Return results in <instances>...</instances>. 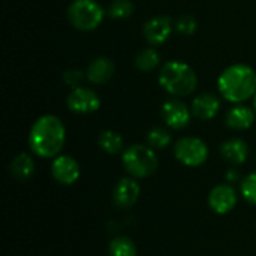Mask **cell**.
Wrapping results in <instances>:
<instances>
[{
  "label": "cell",
  "mask_w": 256,
  "mask_h": 256,
  "mask_svg": "<svg viewBox=\"0 0 256 256\" xmlns=\"http://www.w3.org/2000/svg\"><path fill=\"white\" fill-rule=\"evenodd\" d=\"M66 142V128L54 114L40 116L28 132V146L33 154L42 159H54Z\"/></svg>",
  "instance_id": "cell-1"
},
{
  "label": "cell",
  "mask_w": 256,
  "mask_h": 256,
  "mask_svg": "<svg viewBox=\"0 0 256 256\" xmlns=\"http://www.w3.org/2000/svg\"><path fill=\"white\" fill-rule=\"evenodd\" d=\"M219 93L231 104H242L256 93V72L248 64L228 66L218 78Z\"/></svg>",
  "instance_id": "cell-2"
},
{
  "label": "cell",
  "mask_w": 256,
  "mask_h": 256,
  "mask_svg": "<svg viewBox=\"0 0 256 256\" xmlns=\"http://www.w3.org/2000/svg\"><path fill=\"white\" fill-rule=\"evenodd\" d=\"M160 87L176 98L189 96L198 86V76L195 70L184 62L171 60L162 66L158 75Z\"/></svg>",
  "instance_id": "cell-3"
},
{
  "label": "cell",
  "mask_w": 256,
  "mask_h": 256,
  "mask_svg": "<svg viewBox=\"0 0 256 256\" xmlns=\"http://www.w3.org/2000/svg\"><path fill=\"white\" fill-rule=\"evenodd\" d=\"M122 164L126 172L140 180L152 177L159 166L154 148L148 144H132L122 153Z\"/></svg>",
  "instance_id": "cell-4"
},
{
  "label": "cell",
  "mask_w": 256,
  "mask_h": 256,
  "mask_svg": "<svg viewBox=\"0 0 256 256\" xmlns=\"http://www.w3.org/2000/svg\"><path fill=\"white\" fill-rule=\"evenodd\" d=\"M104 16L105 10L96 0H74L68 8L69 22L81 32L98 28L102 24Z\"/></svg>",
  "instance_id": "cell-5"
},
{
  "label": "cell",
  "mask_w": 256,
  "mask_h": 256,
  "mask_svg": "<svg viewBox=\"0 0 256 256\" xmlns=\"http://www.w3.org/2000/svg\"><path fill=\"white\" fill-rule=\"evenodd\" d=\"M176 159L189 168L201 166L208 159V147L198 136H183L174 144Z\"/></svg>",
  "instance_id": "cell-6"
},
{
  "label": "cell",
  "mask_w": 256,
  "mask_h": 256,
  "mask_svg": "<svg viewBox=\"0 0 256 256\" xmlns=\"http://www.w3.org/2000/svg\"><path fill=\"white\" fill-rule=\"evenodd\" d=\"M68 108L75 114H92L100 108V98L99 94L88 87H76L72 88L66 99Z\"/></svg>",
  "instance_id": "cell-7"
},
{
  "label": "cell",
  "mask_w": 256,
  "mask_h": 256,
  "mask_svg": "<svg viewBox=\"0 0 256 256\" xmlns=\"http://www.w3.org/2000/svg\"><path fill=\"white\" fill-rule=\"evenodd\" d=\"M208 207L216 214H228L238 202V194L230 183L214 186L208 194Z\"/></svg>",
  "instance_id": "cell-8"
},
{
  "label": "cell",
  "mask_w": 256,
  "mask_h": 256,
  "mask_svg": "<svg viewBox=\"0 0 256 256\" xmlns=\"http://www.w3.org/2000/svg\"><path fill=\"white\" fill-rule=\"evenodd\" d=\"M51 176L62 186H72L81 176V166L76 159L69 154H58L52 159Z\"/></svg>",
  "instance_id": "cell-9"
},
{
  "label": "cell",
  "mask_w": 256,
  "mask_h": 256,
  "mask_svg": "<svg viewBox=\"0 0 256 256\" xmlns=\"http://www.w3.org/2000/svg\"><path fill=\"white\" fill-rule=\"evenodd\" d=\"M192 110L180 99H170L162 105V118L174 130H182L190 123Z\"/></svg>",
  "instance_id": "cell-10"
},
{
  "label": "cell",
  "mask_w": 256,
  "mask_h": 256,
  "mask_svg": "<svg viewBox=\"0 0 256 256\" xmlns=\"http://www.w3.org/2000/svg\"><path fill=\"white\" fill-rule=\"evenodd\" d=\"M141 195V186L134 177H123L112 190V202L118 208H130Z\"/></svg>",
  "instance_id": "cell-11"
},
{
  "label": "cell",
  "mask_w": 256,
  "mask_h": 256,
  "mask_svg": "<svg viewBox=\"0 0 256 256\" xmlns=\"http://www.w3.org/2000/svg\"><path fill=\"white\" fill-rule=\"evenodd\" d=\"M172 27L174 24L170 16H165V15L153 16L144 24V28H142L144 38L152 45H162L170 39L172 33Z\"/></svg>",
  "instance_id": "cell-12"
},
{
  "label": "cell",
  "mask_w": 256,
  "mask_h": 256,
  "mask_svg": "<svg viewBox=\"0 0 256 256\" xmlns=\"http://www.w3.org/2000/svg\"><path fill=\"white\" fill-rule=\"evenodd\" d=\"M192 114L200 118V120H212L216 117V114L220 110V100L216 94L213 93H202L198 94L194 100H192Z\"/></svg>",
  "instance_id": "cell-13"
},
{
  "label": "cell",
  "mask_w": 256,
  "mask_h": 256,
  "mask_svg": "<svg viewBox=\"0 0 256 256\" xmlns=\"http://www.w3.org/2000/svg\"><path fill=\"white\" fill-rule=\"evenodd\" d=\"M114 72H116V66L111 58L98 57L88 64V68L86 70V76L92 84L102 86L112 78Z\"/></svg>",
  "instance_id": "cell-14"
},
{
  "label": "cell",
  "mask_w": 256,
  "mask_h": 256,
  "mask_svg": "<svg viewBox=\"0 0 256 256\" xmlns=\"http://www.w3.org/2000/svg\"><path fill=\"white\" fill-rule=\"evenodd\" d=\"M220 156L231 165H243L249 158V146L240 138H231L222 142Z\"/></svg>",
  "instance_id": "cell-15"
},
{
  "label": "cell",
  "mask_w": 256,
  "mask_h": 256,
  "mask_svg": "<svg viewBox=\"0 0 256 256\" xmlns=\"http://www.w3.org/2000/svg\"><path fill=\"white\" fill-rule=\"evenodd\" d=\"M255 122V111L250 106L237 104L232 106L225 117V123L232 130H246Z\"/></svg>",
  "instance_id": "cell-16"
},
{
  "label": "cell",
  "mask_w": 256,
  "mask_h": 256,
  "mask_svg": "<svg viewBox=\"0 0 256 256\" xmlns=\"http://www.w3.org/2000/svg\"><path fill=\"white\" fill-rule=\"evenodd\" d=\"M34 170H36V165H34L33 156L24 152L16 154L9 165L10 176L18 182H27L28 178H32L34 174Z\"/></svg>",
  "instance_id": "cell-17"
},
{
  "label": "cell",
  "mask_w": 256,
  "mask_h": 256,
  "mask_svg": "<svg viewBox=\"0 0 256 256\" xmlns=\"http://www.w3.org/2000/svg\"><path fill=\"white\" fill-rule=\"evenodd\" d=\"M99 147L108 154H118L123 152V138L114 130H102L98 136Z\"/></svg>",
  "instance_id": "cell-18"
},
{
  "label": "cell",
  "mask_w": 256,
  "mask_h": 256,
  "mask_svg": "<svg viewBox=\"0 0 256 256\" xmlns=\"http://www.w3.org/2000/svg\"><path fill=\"white\" fill-rule=\"evenodd\" d=\"M138 250L135 243L124 236L114 237L108 246V256H136Z\"/></svg>",
  "instance_id": "cell-19"
},
{
  "label": "cell",
  "mask_w": 256,
  "mask_h": 256,
  "mask_svg": "<svg viewBox=\"0 0 256 256\" xmlns=\"http://www.w3.org/2000/svg\"><path fill=\"white\" fill-rule=\"evenodd\" d=\"M160 62V56L154 48H146L141 50L136 57H135V66L141 70V72H152L158 68Z\"/></svg>",
  "instance_id": "cell-20"
},
{
  "label": "cell",
  "mask_w": 256,
  "mask_h": 256,
  "mask_svg": "<svg viewBox=\"0 0 256 256\" xmlns=\"http://www.w3.org/2000/svg\"><path fill=\"white\" fill-rule=\"evenodd\" d=\"M171 142V134L164 128H153L147 134V144L154 150H162Z\"/></svg>",
  "instance_id": "cell-21"
},
{
  "label": "cell",
  "mask_w": 256,
  "mask_h": 256,
  "mask_svg": "<svg viewBox=\"0 0 256 256\" xmlns=\"http://www.w3.org/2000/svg\"><path fill=\"white\" fill-rule=\"evenodd\" d=\"M134 3L130 0H112L108 6V15L114 20H126L134 14Z\"/></svg>",
  "instance_id": "cell-22"
},
{
  "label": "cell",
  "mask_w": 256,
  "mask_h": 256,
  "mask_svg": "<svg viewBox=\"0 0 256 256\" xmlns=\"http://www.w3.org/2000/svg\"><path fill=\"white\" fill-rule=\"evenodd\" d=\"M240 194L243 200L252 206H256V171L248 174L240 183Z\"/></svg>",
  "instance_id": "cell-23"
},
{
  "label": "cell",
  "mask_w": 256,
  "mask_h": 256,
  "mask_svg": "<svg viewBox=\"0 0 256 256\" xmlns=\"http://www.w3.org/2000/svg\"><path fill=\"white\" fill-rule=\"evenodd\" d=\"M174 27H176V30L180 34H183V36H192L196 32V28H198V22L190 15H182L177 20V22L174 24Z\"/></svg>",
  "instance_id": "cell-24"
},
{
  "label": "cell",
  "mask_w": 256,
  "mask_h": 256,
  "mask_svg": "<svg viewBox=\"0 0 256 256\" xmlns=\"http://www.w3.org/2000/svg\"><path fill=\"white\" fill-rule=\"evenodd\" d=\"M62 78H63V81H64L66 86H69L70 88H76V87H81L84 78H87V76L80 69H69V70H64L63 72V76Z\"/></svg>",
  "instance_id": "cell-25"
},
{
  "label": "cell",
  "mask_w": 256,
  "mask_h": 256,
  "mask_svg": "<svg viewBox=\"0 0 256 256\" xmlns=\"http://www.w3.org/2000/svg\"><path fill=\"white\" fill-rule=\"evenodd\" d=\"M225 180H226V183L234 184V183H238V182L243 180V178H242V174H240V171H238L237 168H230V170L225 172Z\"/></svg>",
  "instance_id": "cell-26"
},
{
  "label": "cell",
  "mask_w": 256,
  "mask_h": 256,
  "mask_svg": "<svg viewBox=\"0 0 256 256\" xmlns=\"http://www.w3.org/2000/svg\"><path fill=\"white\" fill-rule=\"evenodd\" d=\"M254 110H255V112H256V93H255V96H254Z\"/></svg>",
  "instance_id": "cell-27"
}]
</instances>
